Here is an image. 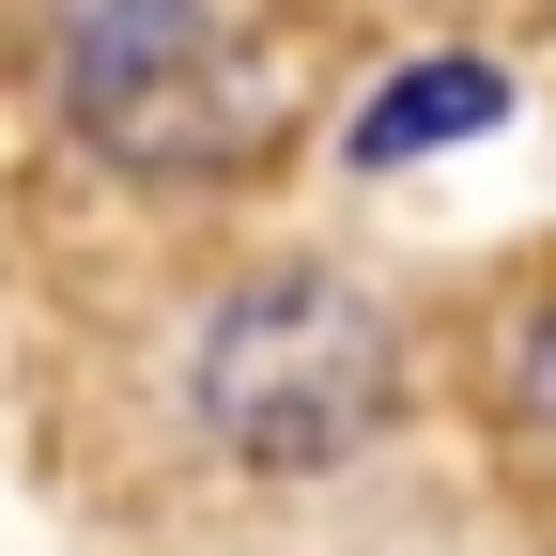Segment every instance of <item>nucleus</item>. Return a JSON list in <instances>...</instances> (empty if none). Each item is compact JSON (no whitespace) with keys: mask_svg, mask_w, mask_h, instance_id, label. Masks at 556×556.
Masks as SVG:
<instances>
[{"mask_svg":"<svg viewBox=\"0 0 556 556\" xmlns=\"http://www.w3.org/2000/svg\"><path fill=\"white\" fill-rule=\"evenodd\" d=\"M47 47H62V93H155L186 62L248 47V0H47Z\"/></svg>","mask_w":556,"mask_h":556,"instance_id":"7ed1b4c3","label":"nucleus"},{"mask_svg":"<svg viewBox=\"0 0 556 556\" xmlns=\"http://www.w3.org/2000/svg\"><path fill=\"white\" fill-rule=\"evenodd\" d=\"M495 109H510V78H495V62H417V78H387V93H371L356 155H433V139H479Z\"/></svg>","mask_w":556,"mask_h":556,"instance_id":"20e7f679","label":"nucleus"},{"mask_svg":"<svg viewBox=\"0 0 556 556\" xmlns=\"http://www.w3.org/2000/svg\"><path fill=\"white\" fill-rule=\"evenodd\" d=\"M186 402H201V433H217L248 479H309L340 448H371L387 433V402H402V325L356 294V278H248V294L201 325V356H186Z\"/></svg>","mask_w":556,"mask_h":556,"instance_id":"f257e3e1","label":"nucleus"},{"mask_svg":"<svg viewBox=\"0 0 556 556\" xmlns=\"http://www.w3.org/2000/svg\"><path fill=\"white\" fill-rule=\"evenodd\" d=\"M278 109H294V78H278L263 47H217V62H186V78H155V93H93L78 124L124 170H248L278 139Z\"/></svg>","mask_w":556,"mask_h":556,"instance_id":"f03ea898","label":"nucleus"},{"mask_svg":"<svg viewBox=\"0 0 556 556\" xmlns=\"http://www.w3.org/2000/svg\"><path fill=\"white\" fill-rule=\"evenodd\" d=\"M510 402H526V433L556 448V309H526V340H510Z\"/></svg>","mask_w":556,"mask_h":556,"instance_id":"39448f33","label":"nucleus"}]
</instances>
